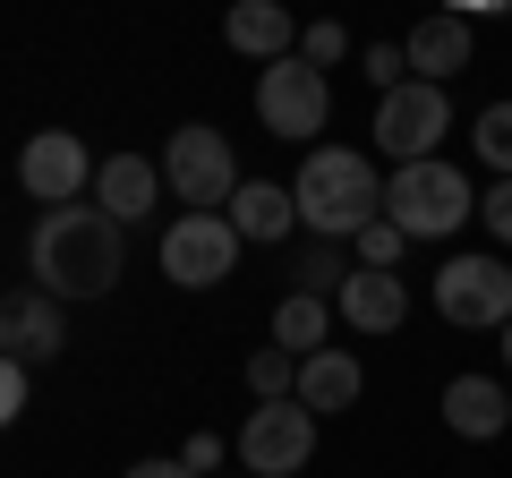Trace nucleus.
<instances>
[{
	"label": "nucleus",
	"mask_w": 512,
	"mask_h": 478,
	"mask_svg": "<svg viewBox=\"0 0 512 478\" xmlns=\"http://www.w3.org/2000/svg\"><path fill=\"white\" fill-rule=\"evenodd\" d=\"M26 274H35V291H52L60 308H77V299H111L128 274V248H120V222L103 214V205H43L35 231H26Z\"/></svg>",
	"instance_id": "obj_1"
},
{
	"label": "nucleus",
	"mask_w": 512,
	"mask_h": 478,
	"mask_svg": "<svg viewBox=\"0 0 512 478\" xmlns=\"http://www.w3.org/2000/svg\"><path fill=\"white\" fill-rule=\"evenodd\" d=\"M291 205L308 239H359L384 214V171L359 146H308L291 171Z\"/></svg>",
	"instance_id": "obj_2"
},
{
	"label": "nucleus",
	"mask_w": 512,
	"mask_h": 478,
	"mask_svg": "<svg viewBox=\"0 0 512 478\" xmlns=\"http://www.w3.org/2000/svg\"><path fill=\"white\" fill-rule=\"evenodd\" d=\"M478 214V188L461 163H444V154H427V163H393V180H384V222L419 248V239H453L461 222Z\"/></svg>",
	"instance_id": "obj_3"
},
{
	"label": "nucleus",
	"mask_w": 512,
	"mask_h": 478,
	"mask_svg": "<svg viewBox=\"0 0 512 478\" xmlns=\"http://www.w3.org/2000/svg\"><path fill=\"white\" fill-rule=\"evenodd\" d=\"M325 120H333V77L308 69V60H265L256 69V129L282 137V146H325Z\"/></svg>",
	"instance_id": "obj_4"
},
{
	"label": "nucleus",
	"mask_w": 512,
	"mask_h": 478,
	"mask_svg": "<svg viewBox=\"0 0 512 478\" xmlns=\"http://www.w3.org/2000/svg\"><path fill=\"white\" fill-rule=\"evenodd\" d=\"M154 163H163V188L188 205V214H222V205H231V188L248 180V171H239V154H231V137H222L214 120H188V129H171Z\"/></svg>",
	"instance_id": "obj_5"
},
{
	"label": "nucleus",
	"mask_w": 512,
	"mask_h": 478,
	"mask_svg": "<svg viewBox=\"0 0 512 478\" xmlns=\"http://www.w3.org/2000/svg\"><path fill=\"white\" fill-rule=\"evenodd\" d=\"M427 299H436V316L453 333H504L512 325V265L495 257H444L436 282H427Z\"/></svg>",
	"instance_id": "obj_6"
},
{
	"label": "nucleus",
	"mask_w": 512,
	"mask_h": 478,
	"mask_svg": "<svg viewBox=\"0 0 512 478\" xmlns=\"http://www.w3.org/2000/svg\"><path fill=\"white\" fill-rule=\"evenodd\" d=\"M239 248L248 239L231 231V214H171L163 239H154V257H163V274L180 282V291H222V282L239 274Z\"/></svg>",
	"instance_id": "obj_7"
},
{
	"label": "nucleus",
	"mask_w": 512,
	"mask_h": 478,
	"mask_svg": "<svg viewBox=\"0 0 512 478\" xmlns=\"http://www.w3.org/2000/svg\"><path fill=\"white\" fill-rule=\"evenodd\" d=\"M316 427H325V419H316L299 393H291V402H256L248 427L231 436V453H239L248 478H299L316 461Z\"/></svg>",
	"instance_id": "obj_8"
},
{
	"label": "nucleus",
	"mask_w": 512,
	"mask_h": 478,
	"mask_svg": "<svg viewBox=\"0 0 512 478\" xmlns=\"http://www.w3.org/2000/svg\"><path fill=\"white\" fill-rule=\"evenodd\" d=\"M376 154H393V163H427V154L453 137V94L427 86V77H402L393 94H376Z\"/></svg>",
	"instance_id": "obj_9"
},
{
	"label": "nucleus",
	"mask_w": 512,
	"mask_h": 478,
	"mask_svg": "<svg viewBox=\"0 0 512 478\" xmlns=\"http://www.w3.org/2000/svg\"><path fill=\"white\" fill-rule=\"evenodd\" d=\"M18 188L35 205H77L94 188V163H86V137L77 129H35L18 146Z\"/></svg>",
	"instance_id": "obj_10"
},
{
	"label": "nucleus",
	"mask_w": 512,
	"mask_h": 478,
	"mask_svg": "<svg viewBox=\"0 0 512 478\" xmlns=\"http://www.w3.org/2000/svg\"><path fill=\"white\" fill-rule=\"evenodd\" d=\"M0 350L9 359H26V368H43V359H60L69 350V308H60L52 291H0Z\"/></svg>",
	"instance_id": "obj_11"
},
{
	"label": "nucleus",
	"mask_w": 512,
	"mask_h": 478,
	"mask_svg": "<svg viewBox=\"0 0 512 478\" xmlns=\"http://www.w3.org/2000/svg\"><path fill=\"white\" fill-rule=\"evenodd\" d=\"M470 52H478V35H470V18H461V9H427V18L402 35L410 77H427V86H453V77L470 69Z\"/></svg>",
	"instance_id": "obj_12"
},
{
	"label": "nucleus",
	"mask_w": 512,
	"mask_h": 478,
	"mask_svg": "<svg viewBox=\"0 0 512 478\" xmlns=\"http://www.w3.org/2000/svg\"><path fill=\"white\" fill-rule=\"evenodd\" d=\"M154 197H171L154 154H103V163H94V205H103L120 231L128 222H154Z\"/></svg>",
	"instance_id": "obj_13"
},
{
	"label": "nucleus",
	"mask_w": 512,
	"mask_h": 478,
	"mask_svg": "<svg viewBox=\"0 0 512 478\" xmlns=\"http://www.w3.org/2000/svg\"><path fill=\"white\" fill-rule=\"evenodd\" d=\"M333 316H342L350 333H402V325H410V282H402V274H376V265H359V274L333 291Z\"/></svg>",
	"instance_id": "obj_14"
},
{
	"label": "nucleus",
	"mask_w": 512,
	"mask_h": 478,
	"mask_svg": "<svg viewBox=\"0 0 512 478\" xmlns=\"http://www.w3.org/2000/svg\"><path fill=\"white\" fill-rule=\"evenodd\" d=\"M222 43H231L239 60H291L299 52V18H291V0H231V18H222Z\"/></svg>",
	"instance_id": "obj_15"
},
{
	"label": "nucleus",
	"mask_w": 512,
	"mask_h": 478,
	"mask_svg": "<svg viewBox=\"0 0 512 478\" xmlns=\"http://www.w3.org/2000/svg\"><path fill=\"white\" fill-rule=\"evenodd\" d=\"M444 427H453L461 444L512 436V393L495 385V376H453V385H444Z\"/></svg>",
	"instance_id": "obj_16"
},
{
	"label": "nucleus",
	"mask_w": 512,
	"mask_h": 478,
	"mask_svg": "<svg viewBox=\"0 0 512 478\" xmlns=\"http://www.w3.org/2000/svg\"><path fill=\"white\" fill-rule=\"evenodd\" d=\"M359 393H367L359 350L325 342V350H308V359H299V402H308L316 419H333V410H359Z\"/></svg>",
	"instance_id": "obj_17"
},
{
	"label": "nucleus",
	"mask_w": 512,
	"mask_h": 478,
	"mask_svg": "<svg viewBox=\"0 0 512 478\" xmlns=\"http://www.w3.org/2000/svg\"><path fill=\"white\" fill-rule=\"evenodd\" d=\"M222 214H231V231L248 239V248H274V239H291L299 205H291V188H282V180H239Z\"/></svg>",
	"instance_id": "obj_18"
},
{
	"label": "nucleus",
	"mask_w": 512,
	"mask_h": 478,
	"mask_svg": "<svg viewBox=\"0 0 512 478\" xmlns=\"http://www.w3.org/2000/svg\"><path fill=\"white\" fill-rule=\"evenodd\" d=\"M333 325H342V316H333V299H316V291H282V299H274V342L291 350V359L325 350Z\"/></svg>",
	"instance_id": "obj_19"
},
{
	"label": "nucleus",
	"mask_w": 512,
	"mask_h": 478,
	"mask_svg": "<svg viewBox=\"0 0 512 478\" xmlns=\"http://www.w3.org/2000/svg\"><path fill=\"white\" fill-rule=\"evenodd\" d=\"M350 274H359V257H342V239H308V248H299V265H291V291L333 299Z\"/></svg>",
	"instance_id": "obj_20"
},
{
	"label": "nucleus",
	"mask_w": 512,
	"mask_h": 478,
	"mask_svg": "<svg viewBox=\"0 0 512 478\" xmlns=\"http://www.w3.org/2000/svg\"><path fill=\"white\" fill-rule=\"evenodd\" d=\"M470 146H478V163H487L495 180H512V94H504V103H487V111L470 120Z\"/></svg>",
	"instance_id": "obj_21"
},
{
	"label": "nucleus",
	"mask_w": 512,
	"mask_h": 478,
	"mask_svg": "<svg viewBox=\"0 0 512 478\" xmlns=\"http://www.w3.org/2000/svg\"><path fill=\"white\" fill-rule=\"evenodd\" d=\"M248 393H256V402H291V393H299V359L282 342H265L248 359Z\"/></svg>",
	"instance_id": "obj_22"
},
{
	"label": "nucleus",
	"mask_w": 512,
	"mask_h": 478,
	"mask_svg": "<svg viewBox=\"0 0 512 478\" xmlns=\"http://www.w3.org/2000/svg\"><path fill=\"white\" fill-rule=\"evenodd\" d=\"M299 60H308V69H342L350 60V26L342 18H308L299 26Z\"/></svg>",
	"instance_id": "obj_23"
},
{
	"label": "nucleus",
	"mask_w": 512,
	"mask_h": 478,
	"mask_svg": "<svg viewBox=\"0 0 512 478\" xmlns=\"http://www.w3.org/2000/svg\"><path fill=\"white\" fill-rule=\"evenodd\" d=\"M350 248H359V265H376V274H402V248H410V239H402L393 222L376 214V222H367L359 239H350Z\"/></svg>",
	"instance_id": "obj_24"
},
{
	"label": "nucleus",
	"mask_w": 512,
	"mask_h": 478,
	"mask_svg": "<svg viewBox=\"0 0 512 478\" xmlns=\"http://www.w3.org/2000/svg\"><path fill=\"white\" fill-rule=\"evenodd\" d=\"M359 77H367V86H376V94H393V86H402V77H410L402 43H367V52H359Z\"/></svg>",
	"instance_id": "obj_25"
},
{
	"label": "nucleus",
	"mask_w": 512,
	"mask_h": 478,
	"mask_svg": "<svg viewBox=\"0 0 512 478\" xmlns=\"http://www.w3.org/2000/svg\"><path fill=\"white\" fill-rule=\"evenodd\" d=\"M478 222H487V239H495V248H512V180H495L487 197H478Z\"/></svg>",
	"instance_id": "obj_26"
},
{
	"label": "nucleus",
	"mask_w": 512,
	"mask_h": 478,
	"mask_svg": "<svg viewBox=\"0 0 512 478\" xmlns=\"http://www.w3.org/2000/svg\"><path fill=\"white\" fill-rule=\"evenodd\" d=\"M18 410H26V359L0 350V427H18Z\"/></svg>",
	"instance_id": "obj_27"
},
{
	"label": "nucleus",
	"mask_w": 512,
	"mask_h": 478,
	"mask_svg": "<svg viewBox=\"0 0 512 478\" xmlns=\"http://www.w3.org/2000/svg\"><path fill=\"white\" fill-rule=\"evenodd\" d=\"M180 461H188L197 478H222V436H188V444H180Z\"/></svg>",
	"instance_id": "obj_28"
},
{
	"label": "nucleus",
	"mask_w": 512,
	"mask_h": 478,
	"mask_svg": "<svg viewBox=\"0 0 512 478\" xmlns=\"http://www.w3.org/2000/svg\"><path fill=\"white\" fill-rule=\"evenodd\" d=\"M120 478H197V470H188V461L180 453H171V461H128V470Z\"/></svg>",
	"instance_id": "obj_29"
},
{
	"label": "nucleus",
	"mask_w": 512,
	"mask_h": 478,
	"mask_svg": "<svg viewBox=\"0 0 512 478\" xmlns=\"http://www.w3.org/2000/svg\"><path fill=\"white\" fill-rule=\"evenodd\" d=\"M495 342H504V368H512V325H504V333H495Z\"/></svg>",
	"instance_id": "obj_30"
},
{
	"label": "nucleus",
	"mask_w": 512,
	"mask_h": 478,
	"mask_svg": "<svg viewBox=\"0 0 512 478\" xmlns=\"http://www.w3.org/2000/svg\"><path fill=\"white\" fill-rule=\"evenodd\" d=\"M239 478H248V470H239Z\"/></svg>",
	"instance_id": "obj_31"
}]
</instances>
